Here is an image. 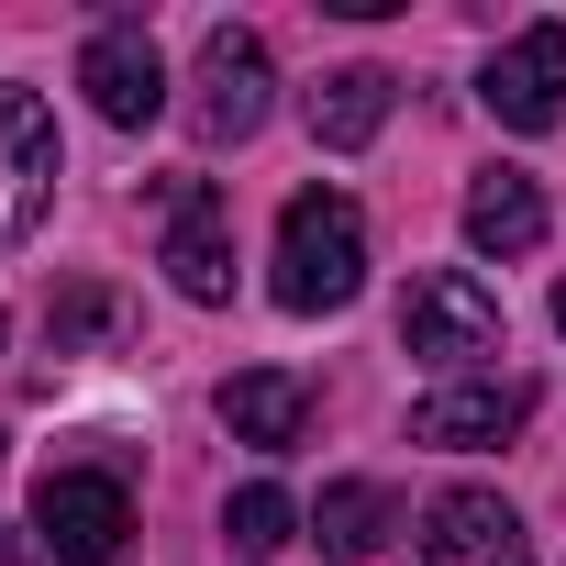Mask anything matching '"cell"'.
I'll return each mask as SVG.
<instances>
[{"label": "cell", "mask_w": 566, "mask_h": 566, "mask_svg": "<svg viewBox=\"0 0 566 566\" xmlns=\"http://www.w3.org/2000/svg\"><path fill=\"white\" fill-rule=\"evenodd\" d=\"M277 312H301V323H323V312H345L356 290H367V211L345 200V189H301L290 211H277Z\"/></svg>", "instance_id": "1"}, {"label": "cell", "mask_w": 566, "mask_h": 566, "mask_svg": "<svg viewBox=\"0 0 566 566\" xmlns=\"http://www.w3.org/2000/svg\"><path fill=\"white\" fill-rule=\"evenodd\" d=\"M400 345L422 367H500V345H511L500 290H489L478 266H422L411 301H400Z\"/></svg>", "instance_id": "2"}, {"label": "cell", "mask_w": 566, "mask_h": 566, "mask_svg": "<svg viewBox=\"0 0 566 566\" xmlns=\"http://www.w3.org/2000/svg\"><path fill=\"white\" fill-rule=\"evenodd\" d=\"M56 178H67V145H56L45 90L0 78V244H23V233L56 211Z\"/></svg>", "instance_id": "3"}, {"label": "cell", "mask_w": 566, "mask_h": 566, "mask_svg": "<svg viewBox=\"0 0 566 566\" xmlns=\"http://www.w3.org/2000/svg\"><path fill=\"white\" fill-rule=\"evenodd\" d=\"M34 533L56 566H123V533H134V489L112 467H56L34 489Z\"/></svg>", "instance_id": "4"}, {"label": "cell", "mask_w": 566, "mask_h": 566, "mask_svg": "<svg viewBox=\"0 0 566 566\" xmlns=\"http://www.w3.org/2000/svg\"><path fill=\"white\" fill-rule=\"evenodd\" d=\"M266 90H277L266 45H255L244 23H211V34H200V78H189V134H200V145H244V134L266 123Z\"/></svg>", "instance_id": "5"}, {"label": "cell", "mask_w": 566, "mask_h": 566, "mask_svg": "<svg viewBox=\"0 0 566 566\" xmlns=\"http://www.w3.org/2000/svg\"><path fill=\"white\" fill-rule=\"evenodd\" d=\"M478 101L500 134H555L566 123V23H522L489 67H478Z\"/></svg>", "instance_id": "6"}, {"label": "cell", "mask_w": 566, "mask_h": 566, "mask_svg": "<svg viewBox=\"0 0 566 566\" xmlns=\"http://www.w3.org/2000/svg\"><path fill=\"white\" fill-rule=\"evenodd\" d=\"M78 90H90V112H101L112 134H145V123L167 112V56H156V34H145V23H101V34L78 45Z\"/></svg>", "instance_id": "7"}, {"label": "cell", "mask_w": 566, "mask_h": 566, "mask_svg": "<svg viewBox=\"0 0 566 566\" xmlns=\"http://www.w3.org/2000/svg\"><path fill=\"white\" fill-rule=\"evenodd\" d=\"M167 290L200 301V312L233 301V222L200 178H167Z\"/></svg>", "instance_id": "8"}, {"label": "cell", "mask_w": 566, "mask_h": 566, "mask_svg": "<svg viewBox=\"0 0 566 566\" xmlns=\"http://www.w3.org/2000/svg\"><path fill=\"white\" fill-rule=\"evenodd\" d=\"M422 566H533V533L500 489H444L422 511Z\"/></svg>", "instance_id": "9"}, {"label": "cell", "mask_w": 566, "mask_h": 566, "mask_svg": "<svg viewBox=\"0 0 566 566\" xmlns=\"http://www.w3.org/2000/svg\"><path fill=\"white\" fill-rule=\"evenodd\" d=\"M533 422V378H455L411 411V444H444V455H478V444H511Z\"/></svg>", "instance_id": "10"}, {"label": "cell", "mask_w": 566, "mask_h": 566, "mask_svg": "<svg viewBox=\"0 0 566 566\" xmlns=\"http://www.w3.org/2000/svg\"><path fill=\"white\" fill-rule=\"evenodd\" d=\"M222 433L233 444H255V455H290L301 433H312V378H290V367H244V378H222Z\"/></svg>", "instance_id": "11"}, {"label": "cell", "mask_w": 566, "mask_h": 566, "mask_svg": "<svg viewBox=\"0 0 566 566\" xmlns=\"http://www.w3.org/2000/svg\"><path fill=\"white\" fill-rule=\"evenodd\" d=\"M389 101H400V78H389V67H334V78L301 101V123H312V145H323V156H356V145H378Z\"/></svg>", "instance_id": "12"}, {"label": "cell", "mask_w": 566, "mask_h": 566, "mask_svg": "<svg viewBox=\"0 0 566 566\" xmlns=\"http://www.w3.org/2000/svg\"><path fill=\"white\" fill-rule=\"evenodd\" d=\"M467 244L478 255H533L544 244V189L522 167H478L467 178Z\"/></svg>", "instance_id": "13"}, {"label": "cell", "mask_w": 566, "mask_h": 566, "mask_svg": "<svg viewBox=\"0 0 566 566\" xmlns=\"http://www.w3.org/2000/svg\"><path fill=\"white\" fill-rule=\"evenodd\" d=\"M312 533H323V555H334V566H367V555L400 533V500H389L378 478H334V489H323V511H312Z\"/></svg>", "instance_id": "14"}, {"label": "cell", "mask_w": 566, "mask_h": 566, "mask_svg": "<svg viewBox=\"0 0 566 566\" xmlns=\"http://www.w3.org/2000/svg\"><path fill=\"white\" fill-rule=\"evenodd\" d=\"M290 533H301V500L277 489V478H255V489H233V500H222V544H233V555H255V566L290 544Z\"/></svg>", "instance_id": "15"}, {"label": "cell", "mask_w": 566, "mask_h": 566, "mask_svg": "<svg viewBox=\"0 0 566 566\" xmlns=\"http://www.w3.org/2000/svg\"><path fill=\"white\" fill-rule=\"evenodd\" d=\"M101 323H112V301H101V290H78V301H56V312H45V334H56V356H67L78 334H101Z\"/></svg>", "instance_id": "16"}, {"label": "cell", "mask_w": 566, "mask_h": 566, "mask_svg": "<svg viewBox=\"0 0 566 566\" xmlns=\"http://www.w3.org/2000/svg\"><path fill=\"white\" fill-rule=\"evenodd\" d=\"M555 334H566V290H555Z\"/></svg>", "instance_id": "17"}, {"label": "cell", "mask_w": 566, "mask_h": 566, "mask_svg": "<svg viewBox=\"0 0 566 566\" xmlns=\"http://www.w3.org/2000/svg\"><path fill=\"white\" fill-rule=\"evenodd\" d=\"M0 345H12V323H0Z\"/></svg>", "instance_id": "18"}]
</instances>
